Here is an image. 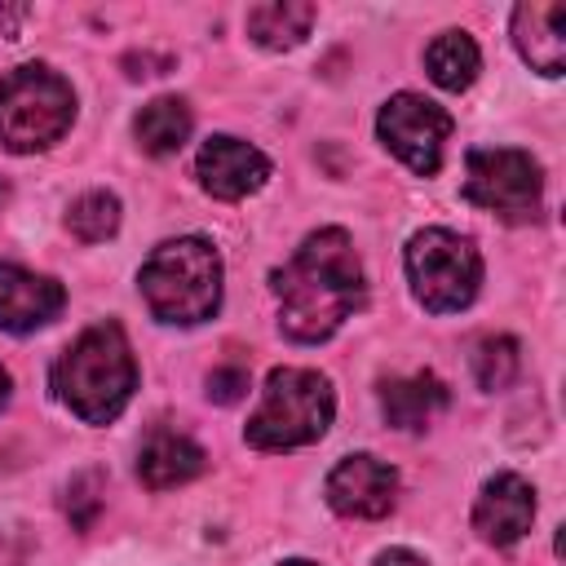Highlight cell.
I'll list each match as a JSON object with an SVG mask.
<instances>
[{
  "label": "cell",
  "instance_id": "obj_6",
  "mask_svg": "<svg viewBox=\"0 0 566 566\" xmlns=\"http://www.w3.org/2000/svg\"><path fill=\"white\" fill-rule=\"evenodd\" d=\"M407 283L416 292V301L429 314H455L478 296L482 283V256L478 248L442 226H429L420 234H411L407 243Z\"/></svg>",
  "mask_w": 566,
  "mask_h": 566
},
{
  "label": "cell",
  "instance_id": "obj_21",
  "mask_svg": "<svg viewBox=\"0 0 566 566\" xmlns=\"http://www.w3.org/2000/svg\"><path fill=\"white\" fill-rule=\"evenodd\" d=\"M97 509H102V478H97V473L71 478V491H66V513H71V522H75L80 531H88V522L97 517Z\"/></svg>",
  "mask_w": 566,
  "mask_h": 566
},
{
  "label": "cell",
  "instance_id": "obj_16",
  "mask_svg": "<svg viewBox=\"0 0 566 566\" xmlns=\"http://www.w3.org/2000/svg\"><path fill=\"white\" fill-rule=\"evenodd\" d=\"M314 18H318V9L305 4V0H265V4L248 9V35L261 49L283 53V49H296L310 35Z\"/></svg>",
  "mask_w": 566,
  "mask_h": 566
},
{
  "label": "cell",
  "instance_id": "obj_8",
  "mask_svg": "<svg viewBox=\"0 0 566 566\" xmlns=\"http://www.w3.org/2000/svg\"><path fill=\"white\" fill-rule=\"evenodd\" d=\"M376 133L411 172L433 177L451 137V115L420 93H394L376 115Z\"/></svg>",
  "mask_w": 566,
  "mask_h": 566
},
{
  "label": "cell",
  "instance_id": "obj_5",
  "mask_svg": "<svg viewBox=\"0 0 566 566\" xmlns=\"http://www.w3.org/2000/svg\"><path fill=\"white\" fill-rule=\"evenodd\" d=\"M75 119V88L44 62L13 66L0 80V146L13 155H35L62 142Z\"/></svg>",
  "mask_w": 566,
  "mask_h": 566
},
{
  "label": "cell",
  "instance_id": "obj_14",
  "mask_svg": "<svg viewBox=\"0 0 566 566\" xmlns=\"http://www.w3.org/2000/svg\"><path fill=\"white\" fill-rule=\"evenodd\" d=\"M203 464H208L203 447L190 442V438L177 433V429H150V438H146L142 451H137V478H142L150 491L181 486V482L199 478Z\"/></svg>",
  "mask_w": 566,
  "mask_h": 566
},
{
  "label": "cell",
  "instance_id": "obj_12",
  "mask_svg": "<svg viewBox=\"0 0 566 566\" xmlns=\"http://www.w3.org/2000/svg\"><path fill=\"white\" fill-rule=\"evenodd\" d=\"M62 305H66V292L57 279L22 270L13 261H0V327L4 332L27 336V332L53 323Z\"/></svg>",
  "mask_w": 566,
  "mask_h": 566
},
{
  "label": "cell",
  "instance_id": "obj_1",
  "mask_svg": "<svg viewBox=\"0 0 566 566\" xmlns=\"http://www.w3.org/2000/svg\"><path fill=\"white\" fill-rule=\"evenodd\" d=\"M274 296H279V327L292 340L301 345L327 340L367 296L363 261L349 234L340 226L305 234L292 261L274 270Z\"/></svg>",
  "mask_w": 566,
  "mask_h": 566
},
{
  "label": "cell",
  "instance_id": "obj_18",
  "mask_svg": "<svg viewBox=\"0 0 566 566\" xmlns=\"http://www.w3.org/2000/svg\"><path fill=\"white\" fill-rule=\"evenodd\" d=\"M424 66H429V80L447 93H460L478 80V66H482V53L473 44L469 31H442L429 40L424 49Z\"/></svg>",
  "mask_w": 566,
  "mask_h": 566
},
{
  "label": "cell",
  "instance_id": "obj_17",
  "mask_svg": "<svg viewBox=\"0 0 566 566\" xmlns=\"http://www.w3.org/2000/svg\"><path fill=\"white\" fill-rule=\"evenodd\" d=\"M190 128H195V115H190V106L181 97H155L133 119V133H137V142H142L146 155H172V150H181L186 137H190Z\"/></svg>",
  "mask_w": 566,
  "mask_h": 566
},
{
  "label": "cell",
  "instance_id": "obj_15",
  "mask_svg": "<svg viewBox=\"0 0 566 566\" xmlns=\"http://www.w3.org/2000/svg\"><path fill=\"white\" fill-rule=\"evenodd\" d=\"M447 407V385L433 371L394 376L380 385V411L394 429H424Z\"/></svg>",
  "mask_w": 566,
  "mask_h": 566
},
{
  "label": "cell",
  "instance_id": "obj_19",
  "mask_svg": "<svg viewBox=\"0 0 566 566\" xmlns=\"http://www.w3.org/2000/svg\"><path fill=\"white\" fill-rule=\"evenodd\" d=\"M66 230L80 239V243H102L119 230V199L111 190H88L71 203L66 212Z\"/></svg>",
  "mask_w": 566,
  "mask_h": 566
},
{
  "label": "cell",
  "instance_id": "obj_23",
  "mask_svg": "<svg viewBox=\"0 0 566 566\" xmlns=\"http://www.w3.org/2000/svg\"><path fill=\"white\" fill-rule=\"evenodd\" d=\"M376 566H424V557H416V553H407V548H389V553L376 557Z\"/></svg>",
  "mask_w": 566,
  "mask_h": 566
},
{
  "label": "cell",
  "instance_id": "obj_4",
  "mask_svg": "<svg viewBox=\"0 0 566 566\" xmlns=\"http://www.w3.org/2000/svg\"><path fill=\"white\" fill-rule=\"evenodd\" d=\"M336 416L332 380L314 367H274L261 389V407L248 420L243 438L256 451H296L327 433Z\"/></svg>",
  "mask_w": 566,
  "mask_h": 566
},
{
  "label": "cell",
  "instance_id": "obj_13",
  "mask_svg": "<svg viewBox=\"0 0 566 566\" xmlns=\"http://www.w3.org/2000/svg\"><path fill=\"white\" fill-rule=\"evenodd\" d=\"M513 44L522 62L548 80L566 71V4L562 0H531L513 9Z\"/></svg>",
  "mask_w": 566,
  "mask_h": 566
},
{
  "label": "cell",
  "instance_id": "obj_25",
  "mask_svg": "<svg viewBox=\"0 0 566 566\" xmlns=\"http://www.w3.org/2000/svg\"><path fill=\"white\" fill-rule=\"evenodd\" d=\"M4 203H9V181L0 177V208H4Z\"/></svg>",
  "mask_w": 566,
  "mask_h": 566
},
{
  "label": "cell",
  "instance_id": "obj_26",
  "mask_svg": "<svg viewBox=\"0 0 566 566\" xmlns=\"http://www.w3.org/2000/svg\"><path fill=\"white\" fill-rule=\"evenodd\" d=\"M283 566H318V562H305V557H292V562H283Z\"/></svg>",
  "mask_w": 566,
  "mask_h": 566
},
{
  "label": "cell",
  "instance_id": "obj_3",
  "mask_svg": "<svg viewBox=\"0 0 566 566\" xmlns=\"http://www.w3.org/2000/svg\"><path fill=\"white\" fill-rule=\"evenodd\" d=\"M137 283H142L146 310L159 323L190 327V323L212 318L221 305V256L199 234L168 239L142 261Z\"/></svg>",
  "mask_w": 566,
  "mask_h": 566
},
{
  "label": "cell",
  "instance_id": "obj_9",
  "mask_svg": "<svg viewBox=\"0 0 566 566\" xmlns=\"http://www.w3.org/2000/svg\"><path fill=\"white\" fill-rule=\"evenodd\" d=\"M323 495L327 504L340 513V517H385L398 500V473L376 460V455H345L327 482H323Z\"/></svg>",
  "mask_w": 566,
  "mask_h": 566
},
{
  "label": "cell",
  "instance_id": "obj_2",
  "mask_svg": "<svg viewBox=\"0 0 566 566\" xmlns=\"http://www.w3.org/2000/svg\"><path fill=\"white\" fill-rule=\"evenodd\" d=\"M137 389V363L119 323H93L53 363V394L84 420L111 424Z\"/></svg>",
  "mask_w": 566,
  "mask_h": 566
},
{
  "label": "cell",
  "instance_id": "obj_22",
  "mask_svg": "<svg viewBox=\"0 0 566 566\" xmlns=\"http://www.w3.org/2000/svg\"><path fill=\"white\" fill-rule=\"evenodd\" d=\"M243 389H248V367H239V363L217 367V371L208 376V398H212V402H239Z\"/></svg>",
  "mask_w": 566,
  "mask_h": 566
},
{
  "label": "cell",
  "instance_id": "obj_10",
  "mask_svg": "<svg viewBox=\"0 0 566 566\" xmlns=\"http://www.w3.org/2000/svg\"><path fill=\"white\" fill-rule=\"evenodd\" d=\"M195 172H199V186H203L212 199H243V195H252V190L265 186L270 159H265L256 146L217 133V137H208V142L199 146Z\"/></svg>",
  "mask_w": 566,
  "mask_h": 566
},
{
  "label": "cell",
  "instance_id": "obj_20",
  "mask_svg": "<svg viewBox=\"0 0 566 566\" xmlns=\"http://www.w3.org/2000/svg\"><path fill=\"white\" fill-rule=\"evenodd\" d=\"M517 367H522V354H517V340L513 336H482L473 345V376L482 389H509L517 380Z\"/></svg>",
  "mask_w": 566,
  "mask_h": 566
},
{
  "label": "cell",
  "instance_id": "obj_7",
  "mask_svg": "<svg viewBox=\"0 0 566 566\" xmlns=\"http://www.w3.org/2000/svg\"><path fill=\"white\" fill-rule=\"evenodd\" d=\"M544 195V172L531 150L517 146H486L473 150L464 164V199L504 217V221H526L539 212Z\"/></svg>",
  "mask_w": 566,
  "mask_h": 566
},
{
  "label": "cell",
  "instance_id": "obj_11",
  "mask_svg": "<svg viewBox=\"0 0 566 566\" xmlns=\"http://www.w3.org/2000/svg\"><path fill=\"white\" fill-rule=\"evenodd\" d=\"M535 522V486L517 473H495L482 482L478 491V504H473V531L495 544V548H509L517 544Z\"/></svg>",
  "mask_w": 566,
  "mask_h": 566
},
{
  "label": "cell",
  "instance_id": "obj_24",
  "mask_svg": "<svg viewBox=\"0 0 566 566\" xmlns=\"http://www.w3.org/2000/svg\"><path fill=\"white\" fill-rule=\"evenodd\" d=\"M9 389H13V385H9V371H4V367H0V407H4V402H9Z\"/></svg>",
  "mask_w": 566,
  "mask_h": 566
}]
</instances>
